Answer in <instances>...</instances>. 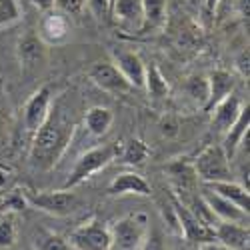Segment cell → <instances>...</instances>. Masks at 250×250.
<instances>
[{
  "instance_id": "obj_2",
  "label": "cell",
  "mask_w": 250,
  "mask_h": 250,
  "mask_svg": "<svg viewBox=\"0 0 250 250\" xmlns=\"http://www.w3.org/2000/svg\"><path fill=\"white\" fill-rule=\"evenodd\" d=\"M118 154H120V144L118 142L100 144V146H94V148L86 150L76 160L74 168L70 170V174L64 182V188H74V186L88 180L92 174H96L98 170L104 168V166H108L112 160H116Z\"/></svg>"
},
{
  "instance_id": "obj_3",
  "label": "cell",
  "mask_w": 250,
  "mask_h": 250,
  "mask_svg": "<svg viewBox=\"0 0 250 250\" xmlns=\"http://www.w3.org/2000/svg\"><path fill=\"white\" fill-rule=\"evenodd\" d=\"M150 228L146 212H134L116 220L110 230V250H138Z\"/></svg>"
},
{
  "instance_id": "obj_20",
  "label": "cell",
  "mask_w": 250,
  "mask_h": 250,
  "mask_svg": "<svg viewBox=\"0 0 250 250\" xmlns=\"http://www.w3.org/2000/svg\"><path fill=\"white\" fill-rule=\"evenodd\" d=\"M204 188L212 190L220 196H224L226 200L234 202L240 210L248 212L250 208V196H248V188H244V186L240 182H234V180H222V182H208L204 184Z\"/></svg>"
},
{
  "instance_id": "obj_8",
  "label": "cell",
  "mask_w": 250,
  "mask_h": 250,
  "mask_svg": "<svg viewBox=\"0 0 250 250\" xmlns=\"http://www.w3.org/2000/svg\"><path fill=\"white\" fill-rule=\"evenodd\" d=\"M88 78L94 82L98 88H102L104 92L114 94V96H122L128 94L132 90L130 82L120 74V70L108 60H98L90 66L88 70Z\"/></svg>"
},
{
  "instance_id": "obj_24",
  "label": "cell",
  "mask_w": 250,
  "mask_h": 250,
  "mask_svg": "<svg viewBox=\"0 0 250 250\" xmlns=\"http://www.w3.org/2000/svg\"><path fill=\"white\" fill-rule=\"evenodd\" d=\"M184 90L198 104V106H202V108L206 106V102H208V78L206 76H202V74L190 76L188 80H186Z\"/></svg>"
},
{
  "instance_id": "obj_13",
  "label": "cell",
  "mask_w": 250,
  "mask_h": 250,
  "mask_svg": "<svg viewBox=\"0 0 250 250\" xmlns=\"http://www.w3.org/2000/svg\"><path fill=\"white\" fill-rule=\"evenodd\" d=\"M112 64L120 70V74L130 82L132 88H144V78H146V64L142 58L126 48L112 50Z\"/></svg>"
},
{
  "instance_id": "obj_1",
  "label": "cell",
  "mask_w": 250,
  "mask_h": 250,
  "mask_svg": "<svg viewBox=\"0 0 250 250\" xmlns=\"http://www.w3.org/2000/svg\"><path fill=\"white\" fill-rule=\"evenodd\" d=\"M74 118L70 110L60 102L50 106L46 120L40 124V128L32 134L30 146V164L36 170H50L54 164L66 152L68 144L74 134Z\"/></svg>"
},
{
  "instance_id": "obj_35",
  "label": "cell",
  "mask_w": 250,
  "mask_h": 250,
  "mask_svg": "<svg viewBox=\"0 0 250 250\" xmlns=\"http://www.w3.org/2000/svg\"><path fill=\"white\" fill-rule=\"evenodd\" d=\"M200 250H230V248L224 246V244H220V242H216V240H212V242L200 244Z\"/></svg>"
},
{
  "instance_id": "obj_33",
  "label": "cell",
  "mask_w": 250,
  "mask_h": 250,
  "mask_svg": "<svg viewBox=\"0 0 250 250\" xmlns=\"http://www.w3.org/2000/svg\"><path fill=\"white\" fill-rule=\"evenodd\" d=\"M14 178V168L8 162H0V188H6Z\"/></svg>"
},
{
  "instance_id": "obj_30",
  "label": "cell",
  "mask_w": 250,
  "mask_h": 250,
  "mask_svg": "<svg viewBox=\"0 0 250 250\" xmlns=\"http://www.w3.org/2000/svg\"><path fill=\"white\" fill-rule=\"evenodd\" d=\"M138 250H166L164 236H162V232L158 230V228H148V232H146V236H144Z\"/></svg>"
},
{
  "instance_id": "obj_21",
  "label": "cell",
  "mask_w": 250,
  "mask_h": 250,
  "mask_svg": "<svg viewBox=\"0 0 250 250\" xmlns=\"http://www.w3.org/2000/svg\"><path fill=\"white\" fill-rule=\"evenodd\" d=\"M114 122V114L106 106H92L84 112V126L92 136H104Z\"/></svg>"
},
{
  "instance_id": "obj_36",
  "label": "cell",
  "mask_w": 250,
  "mask_h": 250,
  "mask_svg": "<svg viewBox=\"0 0 250 250\" xmlns=\"http://www.w3.org/2000/svg\"><path fill=\"white\" fill-rule=\"evenodd\" d=\"M204 4H206L208 12H214L218 8V4H220V0H204Z\"/></svg>"
},
{
  "instance_id": "obj_22",
  "label": "cell",
  "mask_w": 250,
  "mask_h": 250,
  "mask_svg": "<svg viewBox=\"0 0 250 250\" xmlns=\"http://www.w3.org/2000/svg\"><path fill=\"white\" fill-rule=\"evenodd\" d=\"M166 18V0H144V24L142 32L156 30L164 24Z\"/></svg>"
},
{
  "instance_id": "obj_38",
  "label": "cell",
  "mask_w": 250,
  "mask_h": 250,
  "mask_svg": "<svg viewBox=\"0 0 250 250\" xmlns=\"http://www.w3.org/2000/svg\"><path fill=\"white\" fill-rule=\"evenodd\" d=\"M2 126H4V112L0 108V132H2Z\"/></svg>"
},
{
  "instance_id": "obj_4",
  "label": "cell",
  "mask_w": 250,
  "mask_h": 250,
  "mask_svg": "<svg viewBox=\"0 0 250 250\" xmlns=\"http://www.w3.org/2000/svg\"><path fill=\"white\" fill-rule=\"evenodd\" d=\"M192 168L196 178L202 180V184L208 182H222V180H232L230 170V160H228L222 144H210L206 146L192 162Z\"/></svg>"
},
{
  "instance_id": "obj_11",
  "label": "cell",
  "mask_w": 250,
  "mask_h": 250,
  "mask_svg": "<svg viewBox=\"0 0 250 250\" xmlns=\"http://www.w3.org/2000/svg\"><path fill=\"white\" fill-rule=\"evenodd\" d=\"M36 34L46 46H56L66 42V38L70 36V16L58 12L56 8L46 10L38 20Z\"/></svg>"
},
{
  "instance_id": "obj_37",
  "label": "cell",
  "mask_w": 250,
  "mask_h": 250,
  "mask_svg": "<svg viewBox=\"0 0 250 250\" xmlns=\"http://www.w3.org/2000/svg\"><path fill=\"white\" fill-rule=\"evenodd\" d=\"M4 212H10V210L6 208V202H4V200H0V214H4Z\"/></svg>"
},
{
  "instance_id": "obj_31",
  "label": "cell",
  "mask_w": 250,
  "mask_h": 250,
  "mask_svg": "<svg viewBox=\"0 0 250 250\" xmlns=\"http://www.w3.org/2000/svg\"><path fill=\"white\" fill-rule=\"evenodd\" d=\"M86 4L94 12L98 20H108L110 18V4L112 0H86Z\"/></svg>"
},
{
  "instance_id": "obj_12",
  "label": "cell",
  "mask_w": 250,
  "mask_h": 250,
  "mask_svg": "<svg viewBox=\"0 0 250 250\" xmlns=\"http://www.w3.org/2000/svg\"><path fill=\"white\" fill-rule=\"evenodd\" d=\"M110 18L124 30L142 34L144 24V0H112Z\"/></svg>"
},
{
  "instance_id": "obj_27",
  "label": "cell",
  "mask_w": 250,
  "mask_h": 250,
  "mask_svg": "<svg viewBox=\"0 0 250 250\" xmlns=\"http://www.w3.org/2000/svg\"><path fill=\"white\" fill-rule=\"evenodd\" d=\"M22 18V8L18 0H0V30L16 24Z\"/></svg>"
},
{
  "instance_id": "obj_19",
  "label": "cell",
  "mask_w": 250,
  "mask_h": 250,
  "mask_svg": "<svg viewBox=\"0 0 250 250\" xmlns=\"http://www.w3.org/2000/svg\"><path fill=\"white\" fill-rule=\"evenodd\" d=\"M234 86H236V80L230 72L214 70L210 76H208V102H206L204 110L212 112V108L222 98H226L230 92H234Z\"/></svg>"
},
{
  "instance_id": "obj_34",
  "label": "cell",
  "mask_w": 250,
  "mask_h": 250,
  "mask_svg": "<svg viewBox=\"0 0 250 250\" xmlns=\"http://www.w3.org/2000/svg\"><path fill=\"white\" fill-rule=\"evenodd\" d=\"M32 4H34V6L38 8V10L46 12V10L54 8V0H32Z\"/></svg>"
},
{
  "instance_id": "obj_25",
  "label": "cell",
  "mask_w": 250,
  "mask_h": 250,
  "mask_svg": "<svg viewBox=\"0 0 250 250\" xmlns=\"http://www.w3.org/2000/svg\"><path fill=\"white\" fill-rule=\"evenodd\" d=\"M16 216L14 212L0 214V250H10L16 244Z\"/></svg>"
},
{
  "instance_id": "obj_29",
  "label": "cell",
  "mask_w": 250,
  "mask_h": 250,
  "mask_svg": "<svg viewBox=\"0 0 250 250\" xmlns=\"http://www.w3.org/2000/svg\"><path fill=\"white\" fill-rule=\"evenodd\" d=\"M86 6V0H54V8L66 16H78Z\"/></svg>"
},
{
  "instance_id": "obj_10",
  "label": "cell",
  "mask_w": 250,
  "mask_h": 250,
  "mask_svg": "<svg viewBox=\"0 0 250 250\" xmlns=\"http://www.w3.org/2000/svg\"><path fill=\"white\" fill-rule=\"evenodd\" d=\"M52 106V88L46 86H40L24 104V110H22V124H24V132L26 134H34L40 124H42L50 112Z\"/></svg>"
},
{
  "instance_id": "obj_17",
  "label": "cell",
  "mask_w": 250,
  "mask_h": 250,
  "mask_svg": "<svg viewBox=\"0 0 250 250\" xmlns=\"http://www.w3.org/2000/svg\"><path fill=\"white\" fill-rule=\"evenodd\" d=\"M242 100L238 94L230 92L226 98H222L216 106L212 108V128L220 134H224L228 128L234 124V120L238 118L240 110H242Z\"/></svg>"
},
{
  "instance_id": "obj_26",
  "label": "cell",
  "mask_w": 250,
  "mask_h": 250,
  "mask_svg": "<svg viewBox=\"0 0 250 250\" xmlns=\"http://www.w3.org/2000/svg\"><path fill=\"white\" fill-rule=\"evenodd\" d=\"M144 88L152 98H162L168 94V84H166L164 76L160 74V70L152 64L146 68V78H144Z\"/></svg>"
},
{
  "instance_id": "obj_23",
  "label": "cell",
  "mask_w": 250,
  "mask_h": 250,
  "mask_svg": "<svg viewBox=\"0 0 250 250\" xmlns=\"http://www.w3.org/2000/svg\"><path fill=\"white\" fill-rule=\"evenodd\" d=\"M148 156H150V148L142 140H138V138H132L126 146H124V150L120 152V160L124 164H130V166L144 164Z\"/></svg>"
},
{
  "instance_id": "obj_7",
  "label": "cell",
  "mask_w": 250,
  "mask_h": 250,
  "mask_svg": "<svg viewBox=\"0 0 250 250\" xmlns=\"http://www.w3.org/2000/svg\"><path fill=\"white\" fill-rule=\"evenodd\" d=\"M172 210L176 214V224L180 226V234L194 244H206L214 240V226H208L198 216H194L176 196L172 198Z\"/></svg>"
},
{
  "instance_id": "obj_16",
  "label": "cell",
  "mask_w": 250,
  "mask_h": 250,
  "mask_svg": "<svg viewBox=\"0 0 250 250\" xmlns=\"http://www.w3.org/2000/svg\"><path fill=\"white\" fill-rule=\"evenodd\" d=\"M214 240L228 246L230 250H248V244H250L248 224L220 220L214 224Z\"/></svg>"
},
{
  "instance_id": "obj_9",
  "label": "cell",
  "mask_w": 250,
  "mask_h": 250,
  "mask_svg": "<svg viewBox=\"0 0 250 250\" xmlns=\"http://www.w3.org/2000/svg\"><path fill=\"white\" fill-rule=\"evenodd\" d=\"M16 54H18L20 66H22V72L26 76L36 74L46 64V44L38 38L36 32H28L18 40Z\"/></svg>"
},
{
  "instance_id": "obj_18",
  "label": "cell",
  "mask_w": 250,
  "mask_h": 250,
  "mask_svg": "<svg viewBox=\"0 0 250 250\" xmlns=\"http://www.w3.org/2000/svg\"><path fill=\"white\" fill-rule=\"evenodd\" d=\"M108 194L110 196H124V194L148 196L150 194V184L138 172H120L108 184Z\"/></svg>"
},
{
  "instance_id": "obj_15",
  "label": "cell",
  "mask_w": 250,
  "mask_h": 250,
  "mask_svg": "<svg viewBox=\"0 0 250 250\" xmlns=\"http://www.w3.org/2000/svg\"><path fill=\"white\" fill-rule=\"evenodd\" d=\"M248 132H250V108H248V102H246L238 114V118L234 120V124L224 132L222 148H224L228 160L234 158L236 150L242 146V144H248Z\"/></svg>"
},
{
  "instance_id": "obj_28",
  "label": "cell",
  "mask_w": 250,
  "mask_h": 250,
  "mask_svg": "<svg viewBox=\"0 0 250 250\" xmlns=\"http://www.w3.org/2000/svg\"><path fill=\"white\" fill-rule=\"evenodd\" d=\"M34 248L36 250H68L70 244L60 234H54L50 230H40L34 238Z\"/></svg>"
},
{
  "instance_id": "obj_14",
  "label": "cell",
  "mask_w": 250,
  "mask_h": 250,
  "mask_svg": "<svg viewBox=\"0 0 250 250\" xmlns=\"http://www.w3.org/2000/svg\"><path fill=\"white\" fill-rule=\"evenodd\" d=\"M200 194H202L206 206L210 208V212H212L216 218H220V220H224V222L248 224V212L240 210V208H238L234 202L226 200L224 196H220V194H216V192H212V190L204 188V186H202V192H200Z\"/></svg>"
},
{
  "instance_id": "obj_39",
  "label": "cell",
  "mask_w": 250,
  "mask_h": 250,
  "mask_svg": "<svg viewBox=\"0 0 250 250\" xmlns=\"http://www.w3.org/2000/svg\"><path fill=\"white\" fill-rule=\"evenodd\" d=\"M228 2H230V0H228Z\"/></svg>"
},
{
  "instance_id": "obj_5",
  "label": "cell",
  "mask_w": 250,
  "mask_h": 250,
  "mask_svg": "<svg viewBox=\"0 0 250 250\" xmlns=\"http://www.w3.org/2000/svg\"><path fill=\"white\" fill-rule=\"evenodd\" d=\"M24 196L32 208L42 210L46 214H52V216H68L76 212L80 206V198L70 188L48 190V192H26L24 190Z\"/></svg>"
},
{
  "instance_id": "obj_6",
  "label": "cell",
  "mask_w": 250,
  "mask_h": 250,
  "mask_svg": "<svg viewBox=\"0 0 250 250\" xmlns=\"http://www.w3.org/2000/svg\"><path fill=\"white\" fill-rule=\"evenodd\" d=\"M68 244L74 250H110V230L104 222L92 218L72 230Z\"/></svg>"
},
{
  "instance_id": "obj_32",
  "label": "cell",
  "mask_w": 250,
  "mask_h": 250,
  "mask_svg": "<svg viewBox=\"0 0 250 250\" xmlns=\"http://www.w3.org/2000/svg\"><path fill=\"white\" fill-rule=\"evenodd\" d=\"M236 68H238L240 76L248 80V74H250V56H248V48L238 54V58H236Z\"/></svg>"
}]
</instances>
